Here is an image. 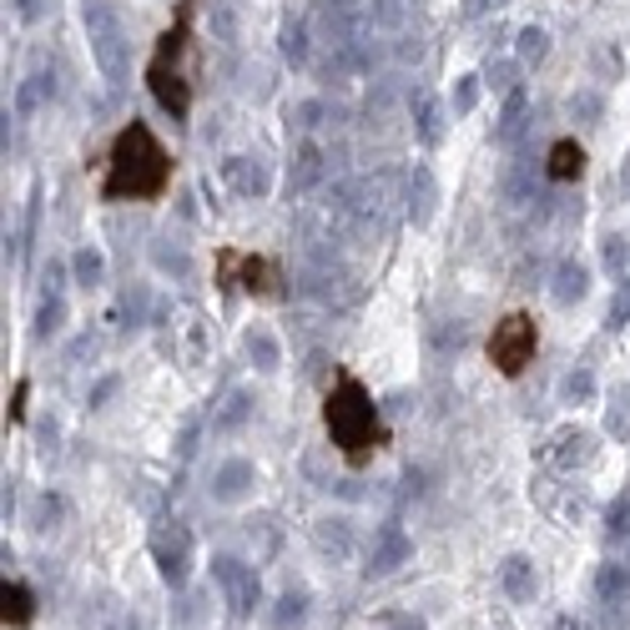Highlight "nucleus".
<instances>
[{"label":"nucleus","instance_id":"4","mask_svg":"<svg viewBox=\"0 0 630 630\" xmlns=\"http://www.w3.org/2000/svg\"><path fill=\"white\" fill-rule=\"evenodd\" d=\"M540 348V328L530 313H510V318L495 323V334H489V363L504 373V379H520L524 363L535 358Z\"/></svg>","mask_w":630,"mask_h":630},{"label":"nucleus","instance_id":"9","mask_svg":"<svg viewBox=\"0 0 630 630\" xmlns=\"http://www.w3.org/2000/svg\"><path fill=\"white\" fill-rule=\"evenodd\" d=\"M545 31H540V25H530V31H520V51H524V56H530V61H540V56H545Z\"/></svg>","mask_w":630,"mask_h":630},{"label":"nucleus","instance_id":"1","mask_svg":"<svg viewBox=\"0 0 630 630\" xmlns=\"http://www.w3.org/2000/svg\"><path fill=\"white\" fill-rule=\"evenodd\" d=\"M172 182V156L167 146L152 137L146 121H131L121 127V137L111 142V156H107V177H101V197H131V203H152L162 197Z\"/></svg>","mask_w":630,"mask_h":630},{"label":"nucleus","instance_id":"2","mask_svg":"<svg viewBox=\"0 0 630 630\" xmlns=\"http://www.w3.org/2000/svg\"><path fill=\"white\" fill-rule=\"evenodd\" d=\"M323 424H328L334 449L344 454L354 469H358V464H369L373 454L389 444V428H383L369 389H363L354 373H338V379H334V389H328V399H323Z\"/></svg>","mask_w":630,"mask_h":630},{"label":"nucleus","instance_id":"6","mask_svg":"<svg viewBox=\"0 0 630 630\" xmlns=\"http://www.w3.org/2000/svg\"><path fill=\"white\" fill-rule=\"evenodd\" d=\"M0 606H6V626H11V630H25L31 620H36V595L25 590V585L6 580V590H0Z\"/></svg>","mask_w":630,"mask_h":630},{"label":"nucleus","instance_id":"10","mask_svg":"<svg viewBox=\"0 0 630 630\" xmlns=\"http://www.w3.org/2000/svg\"><path fill=\"white\" fill-rule=\"evenodd\" d=\"M303 41H308V36H303V31H297V25H293V31H287V36H283L287 56H297V61H303Z\"/></svg>","mask_w":630,"mask_h":630},{"label":"nucleus","instance_id":"11","mask_svg":"<svg viewBox=\"0 0 630 630\" xmlns=\"http://www.w3.org/2000/svg\"><path fill=\"white\" fill-rule=\"evenodd\" d=\"M489 6H500V0H469V11H475V15H479V11H489Z\"/></svg>","mask_w":630,"mask_h":630},{"label":"nucleus","instance_id":"3","mask_svg":"<svg viewBox=\"0 0 630 630\" xmlns=\"http://www.w3.org/2000/svg\"><path fill=\"white\" fill-rule=\"evenodd\" d=\"M187 31H192V0L182 6L177 25H172L167 36H162V46H156L152 66H146V82H152V96L162 101V107L172 111V117H187L192 111V91H187V76H182L177 56L187 51Z\"/></svg>","mask_w":630,"mask_h":630},{"label":"nucleus","instance_id":"5","mask_svg":"<svg viewBox=\"0 0 630 630\" xmlns=\"http://www.w3.org/2000/svg\"><path fill=\"white\" fill-rule=\"evenodd\" d=\"M227 262H238L242 268V287L252 297H278L283 293V268L273 258H258V252H222Z\"/></svg>","mask_w":630,"mask_h":630},{"label":"nucleus","instance_id":"8","mask_svg":"<svg viewBox=\"0 0 630 630\" xmlns=\"http://www.w3.org/2000/svg\"><path fill=\"white\" fill-rule=\"evenodd\" d=\"M369 15H373L379 25H399V21H404V6H399V0H373Z\"/></svg>","mask_w":630,"mask_h":630},{"label":"nucleus","instance_id":"7","mask_svg":"<svg viewBox=\"0 0 630 630\" xmlns=\"http://www.w3.org/2000/svg\"><path fill=\"white\" fill-rule=\"evenodd\" d=\"M545 172H550L555 182H575V177L585 172V146H580V142H555V146H550Z\"/></svg>","mask_w":630,"mask_h":630}]
</instances>
